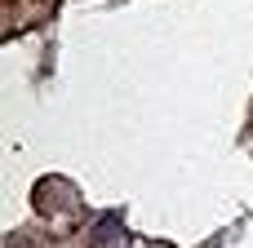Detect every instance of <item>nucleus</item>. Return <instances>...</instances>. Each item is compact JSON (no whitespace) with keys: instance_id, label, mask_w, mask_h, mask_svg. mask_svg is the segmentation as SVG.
<instances>
[{"instance_id":"obj_1","label":"nucleus","mask_w":253,"mask_h":248,"mask_svg":"<svg viewBox=\"0 0 253 248\" xmlns=\"http://www.w3.org/2000/svg\"><path fill=\"white\" fill-rule=\"evenodd\" d=\"M120 244H125V226H120L116 213H107V217L93 226V248H120Z\"/></svg>"}]
</instances>
